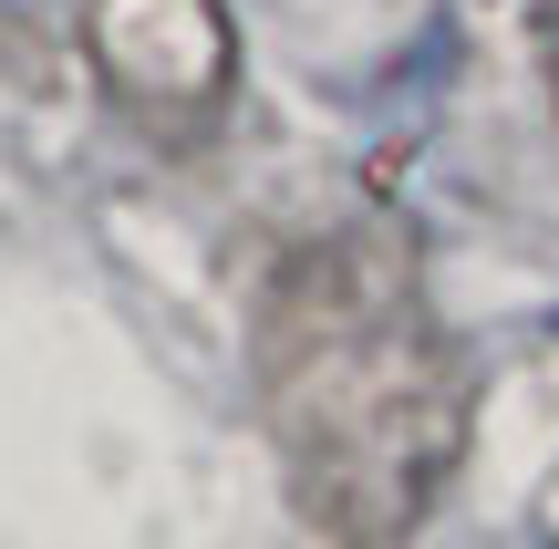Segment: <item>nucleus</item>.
<instances>
[{
	"label": "nucleus",
	"mask_w": 559,
	"mask_h": 549,
	"mask_svg": "<svg viewBox=\"0 0 559 549\" xmlns=\"http://www.w3.org/2000/svg\"><path fill=\"white\" fill-rule=\"evenodd\" d=\"M260 394L321 539L394 549L466 467V363L383 228L311 239L260 301Z\"/></svg>",
	"instance_id": "nucleus-1"
},
{
	"label": "nucleus",
	"mask_w": 559,
	"mask_h": 549,
	"mask_svg": "<svg viewBox=\"0 0 559 549\" xmlns=\"http://www.w3.org/2000/svg\"><path fill=\"white\" fill-rule=\"evenodd\" d=\"M83 52L145 124H207L239 83V32L218 0H83Z\"/></svg>",
	"instance_id": "nucleus-2"
},
{
	"label": "nucleus",
	"mask_w": 559,
	"mask_h": 549,
	"mask_svg": "<svg viewBox=\"0 0 559 549\" xmlns=\"http://www.w3.org/2000/svg\"><path fill=\"white\" fill-rule=\"evenodd\" d=\"M528 62H539V94L559 115V0H528Z\"/></svg>",
	"instance_id": "nucleus-3"
}]
</instances>
